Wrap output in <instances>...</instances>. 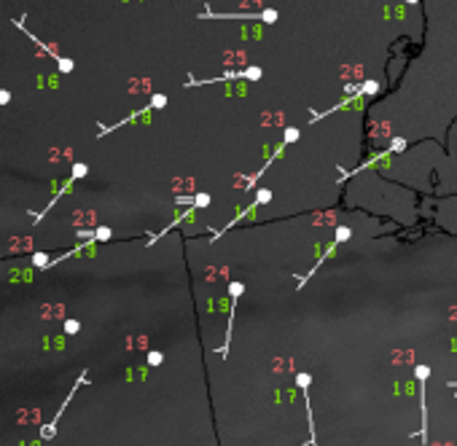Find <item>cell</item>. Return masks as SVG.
I'll return each mask as SVG.
<instances>
[{
    "instance_id": "cell-2",
    "label": "cell",
    "mask_w": 457,
    "mask_h": 446,
    "mask_svg": "<svg viewBox=\"0 0 457 446\" xmlns=\"http://www.w3.org/2000/svg\"><path fill=\"white\" fill-rule=\"evenodd\" d=\"M417 379H420V409H422V427L414 433V436H422V444L428 441V403H425V382L431 376V366H417L414 369Z\"/></svg>"
},
{
    "instance_id": "cell-6",
    "label": "cell",
    "mask_w": 457,
    "mask_h": 446,
    "mask_svg": "<svg viewBox=\"0 0 457 446\" xmlns=\"http://www.w3.org/2000/svg\"><path fill=\"white\" fill-rule=\"evenodd\" d=\"M95 240H100V242H105V240H111V229L108 226H100L95 234Z\"/></svg>"
},
{
    "instance_id": "cell-4",
    "label": "cell",
    "mask_w": 457,
    "mask_h": 446,
    "mask_svg": "<svg viewBox=\"0 0 457 446\" xmlns=\"http://www.w3.org/2000/svg\"><path fill=\"white\" fill-rule=\"evenodd\" d=\"M32 264H35V266H51V261H48V255H44V253H35V255H32Z\"/></svg>"
},
{
    "instance_id": "cell-1",
    "label": "cell",
    "mask_w": 457,
    "mask_h": 446,
    "mask_svg": "<svg viewBox=\"0 0 457 446\" xmlns=\"http://www.w3.org/2000/svg\"><path fill=\"white\" fill-rule=\"evenodd\" d=\"M86 379H89V371L84 369V371L78 374V379H75V385H73V390H71V393H68V398H65V403H62V406H59V411L54 414V420L48 422V425H44V427H41V438H44V441H51V438L57 436V422H59V417L65 414V409H68V403H71V400H73V396L78 393V387H81V385H86Z\"/></svg>"
},
{
    "instance_id": "cell-7",
    "label": "cell",
    "mask_w": 457,
    "mask_h": 446,
    "mask_svg": "<svg viewBox=\"0 0 457 446\" xmlns=\"http://www.w3.org/2000/svg\"><path fill=\"white\" fill-rule=\"evenodd\" d=\"M78 331H81V322H78V320H68V322H65V333H71V336H73V333H78Z\"/></svg>"
},
{
    "instance_id": "cell-8",
    "label": "cell",
    "mask_w": 457,
    "mask_h": 446,
    "mask_svg": "<svg viewBox=\"0 0 457 446\" xmlns=\"http://www.w3.org/2000/svg\"><path fill=\"white\" fill-rule=\"evenodd\" d=\"M59 68H62V70H71V68H73V62H68V59H62V62H59Z\"/></svg>"
},
{
    "instance_id": "cell-5",
    "label": "cell",
    "mask_w": 457,
    "mask_h": 446,
    "mask_svg": "<svg viewBox=\"0 0 457 446\" xmlns=\"http://www.w3.org/2000/svg\"><path fill=\"white\" fill-rule=\"evenodd\" d=\"M148 363L151 366H162L165 363V355L162 352H148Z\"/></svg>"
},
{
    "instance_id": "cell-9",
    "label": "cell",
    "mask_w": 457,
    "mask_h": 446,
    "mask_svg": "<svg viewBox=\"0 0 457 446\" xmlns=\"http://www.w3.org/2000/svg\"><path fill=\"white\" fill-rule=\"evenodd\" d=\"M455 396H457V385H455Z\"/></svg>"
},
{
    "instance_id": "cell-3",
    "label": "cell",
    "mask_w": 457,
    "mask_h": 446,
    "mask_svg": "<svg viewBox=\"0 0 457 446\" xmlns=\"http://www.w3.org/2000/svg\"><path fill=\"white\" fill-rule=\"evenodd\" d=\"M310 382H313V376L310 374H296V385L301 387V393H304V403H307V420H310V441L307 446H315V417H313V406H310Z\"/></svg>"
}]
</instances>
